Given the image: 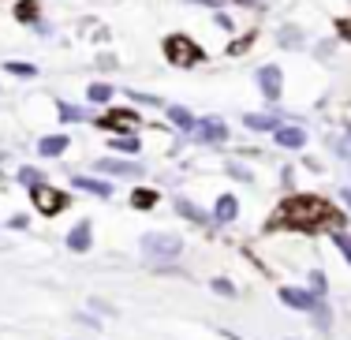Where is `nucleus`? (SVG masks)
<instances>
[{
	"label": "nucleus",
	"instance_id": "1",
	"mask_svg": "<svg viewBox=\"0 0 351 340\" xmlns=\"http://www.w3.org/2000/svg\"><path fill=\"white\" fill-rule=\"evenodd\" d=\"M183 243L169 232H149V236H142V254H146L149 262H172L180 258Z\"/></svg>",
	"mask_w": 351,
	"mask_h": 340
},
{
	"label": "nucleus",
	"instance_id": "2",
	"mask_svg": "<svg viewBox=\"0 0 351 340\" xmlns=\"http://www.w3.org/2000/svg\"><path fill=\"white\" fill-rule=\"evenodd\" d=\"M165 53H169V60H176V64H195L198 56H202L187 38H169L165 41Z\"/></svg>",
	"mask_w": 351,
	"mask_h": 340
},
{
	"label": "nucleus",
	"instance_id": "3",
	"mask_svg": "<svg viewBox=\"0 0 351 340\" xmlns=\"http://www.w3.org/2000/svg\"><path fill=\"white\" fill-rule=\"evenodd\" d=\"M258 86H262L265 101H277V97H280V86H284V79H280V68H273V64H265V68L258 71Z\"/></svg>",
	"mask_w": 351,
	"mask_h": 340
},
{
	"label": "nucleus",
	"instance_id": "4",
	"mask_svg": "<svg viewBox=\"0 0 351 340\" xmlns=\"http://www.w3.org/2000/svg\"><path fill=\"white\" fill-rule=\"evenodd\" d=\"M34 206H38L41 213H56V210H64V206H68V198H64V195H56L53 187L38 184V187H34Z\"/></svg>",
	"mask_w": 351,
	"mask_h": 340
},
{
	"label": "nucleus",
	"instance_id": "5",
	"mask_svg": "<svg viewBox=\"0 0 351 340\" xmlns=\"http://www.w3.org/2000/svg\"><path fill=\"white\" fill-rule=\"evenodd\" d=\"M195 138L198 143H224V138H228V127H224L221 120H202V123H195Z\"/></svg>",
	"mask_w": 351,
	"mask_h": 340
},
{
	"label": "nucleus",
	"instance_id": "6",
	"mask_svg": "<svg viewBox=\"0 0 351 340\" xmlns=\"http://www.w3.org/2000/svg\"><path fill=\"white\" fill-rule=\"evenodd\" d=\"M280 300L295 311H314L317 306V295L314 292H303V288H280Z\"/></svg>",
	"mask_w": 351,
	"mask_h": 340
},
{
	"label": "nucleus",
	"instance_id": "7",
	"mask_svg": "<svg viewBox=\"0 0 351 340\" xmlns=\"http://www.w3.org/2000/svg\"><path fill=\"white\" fill-rule=\"evenodd\" d=\"M90 243H94V232H90L86 221H79V225L68 232V247L71 251H90Z\"/></svg>",
	"mask_w": 351,
	"mask_h": 340
},
{
	"label": "nucleus",
	"instance_id": "8",
	"mask_svg": "<svg viewBox=\"0 0 351 340\" xmlns=\"http://www.w3.org/2000/svg\"><path fill=\"white\" fill-rule=\"evenodd\" d=\"M236 213H239V206H236V198H232V195H221V198H217V206H213V221H217V225H228V221H236Z\"/></svg>",
	"mask_w": 351,
	"mask_h": 340
},
{
	"label": "nucleus",
	"instance_id": "9",
	"mask_svg": "<svg viewBox=\"0 0 351 340\" xmlns=\"http://www.w3.org/2000/svg\"><path fill=\"white\" fill-rule=\"evenodd\" d=\"M273 138H277L280 146H288V150H299V146L306 143V131H299V127H277V131H273Z\"/></svg>",
	"mask_w": 351,
	"mask_h": 340
},
{
	"label": "nucleus",
	"instance_id": "10",
	"mask_svg": "<svg viewBox=\"0 0 351 340\" xmlns=\"http://www.w3.org/2000/svg\"><path fill=\"white\" fill-rule=\"evenodd\" d=\"M68 150V135H49V138H41L38 143V154L41 157H56V154H64Z\"/></svg>",
	"mask_w": 351,
	"mask_h": 340
},
{
	"label": "nucleus",
	"instance_id": "11",
	"mask_svg": "<svg viewBox=\"0 0 351 340\" xmlns=\"http://www.w3.org/2000/svg\"><path fill=\"white\" fill-rule=\"evenodd\" d=\"M75 187H79V191H90V195H97V198H108V195H112V187H108L105 180H90V176H75Z\"/></svg>",
	"mask_w": 351,
	"mask_h": 340
},
{
	"label": "nucleus",
	"instance_id": "12",
	"mask_svg": "<svg viewBox=\"0 0 351 340\" xmlns=\"http://www.w3.org/2000/svg\"><path fill=\"white\" fill-rule=\"evenodd\" d=\"M101 172H112V176H138L142 165H128V161H97Z\"/></svg>",
	"mask_w": 351,
	"mask_h": 340
},
{
	"label": "nucleus",
	"instance_id": "13",
	"mask_svg": "<svg viewBox=\"0 0 351 340\" xmlns=\"http://www.w3.org/2000/svg\"><path fill=\"white\" fill-rule=\"evenodd\" d=\"M176 213H183V217L195 221V225H206V213L198 210L195 202H187V198H176Z\"/></svg>",
	"mask_w": 351,
	"mask_h": 340
},
{
	"label": "nucleus",
	"instance_id": "14",
	"mask_svg": "<svg viewBox=\"0 0 351 340\" xmlns=\"http://www.w3.org/2000/svg\"><path fill=\"white\" fill-rule=\"evenodd\" d=\"M280 45L284 49H299V45H303V30H299V27H280Z\"/></svg>",
	"mask_w": 351,
	"mask_h": 340
},
{
	"label": "nucleus",
	"instance_id": "15",
	"mask_svg": "<svg viewBox=\"0 0 351 340\" xmlns=\"http://www.w3.org/2000/svg\"><path fill=\"white\" fill-rule=\"evenodd\" d=\"M247 127H254V131H277L280 127V120L277 116H247Z\"/></svg>",
	"mask_w": 351,
	"mask_h": 340
},
{
	"label": "nucleus",
	"instance_id": "16",
	"mask_svg": "<svg viewBox=\"0 0 351 340\" xmlns=\"http://www.w3.org/2000/svg\"><path fill=\"white\" fill-rule=\"evenodd\" d=\"M169 120H172L180 131H195V116H191L187 109H169Z\"/></svg>",
	"mask_w": 351,
	"mask_h": 340
},
{
	"label": "nucleus",
	"instance_id": "17",
	"mask_svg": "<svg viewBox=\"0 0 351 340\" xmlns=\"http://www.w3.org/2000/svg\"><path fill=\"white\" fill-rule=\"evenodd\" d=\"M4 71H12V75H19V79H30V75H38V68H34V64H19V60L4 64Z\"/></svg>",
	"mask_w": 351,
	"mask_h": 340
},
{
	"label": "nucleus",
	"instance_id": "18",
	"mask_svg": "<svg viewBox=\"0 0 351 340\" xmlns=\"http://www.w3.org/2000/svg\"><path fill=\"white\" fill-rule=\"evenodd\" d=\"M112 150H120V154H138V138H135V135L112 138Z\"/></svg>",
	"mask_w": 351,
	"mask_h": 340
},
{
	"label": "nucleus",
	"instance_id": "19",
	"mask_svg": "<svg viewBox=\"0 0 351 340\" xmlns=\"http://www.w3.org/2000/svg\"><path fill=\"white\" fill-rule=\"evenodd\" d=\"M86 97H90V101H97V105H101V101H108V97H112V86H105V82H94Z\"/></svg>",
	"mask_w": 351,
	"mask_h": 340
},
{
	"label": "nucleus",
	"instance_id": "20",
	"mask_svg": "<svg viewBox=\"0 0 351 340\" xmlns=\"http://www.w3.org/2000/svg\"><path fill=\"white\" fill-rule=\"evenodd\" d=\"M314 321H317L322 329H329V326H332V314H329V306H325L322 300H317V306H314Z\"/></svg>",
	"mask_w": 351,
	"mask_h": 340
},
{
	"label": "nucleus",
	"instance_id": "21",
	"mask_svg": "<svg viewBox=\"0 0 351 340\" xmlns=\"http://www.w3.org/2000/svg\"><path fill=\"white\" fill-rule=\"evenodd\" d=\"M332 243L340 247V254H344V262H351V236H344V232H332Z\"/></svg>",
	"mask_w": 351,
	"mask_h": 340
},
{
	"label": "nucleus",
	"instance_id": "22",
	"mask_svg": "<svg viewBox=\"0 0 351 340\" xmlns=\"http://www.w3.org/2000/svg\"><path fill=\"white\" fill-rule=\"evenodd\" d=\"M60 116H64V120H82V116H86V112H82V109H75V105H68V101H60Z\"/></svg>",
	"mask_w": 351,
	"mask_h": 340
},
{
	"label": "nucleus",
	"instance_id": "23",
	"mask_svg": "<svg viewBox=\"0 0 351 340\" xmlns=\"http://www.w3.org/2000/svg\"><path fill=\"white\" fill-rule=\"evenodd\" d=\"M19 180H23V184H30V187H38L41 184V172L38 169H19Z\"/></svg>",
	"mask_w": 351,
	"mask_h": 340
},
{
	"label": "nucleus",
	"instance_id": "24",
	"mask_svg": "<svg viewBox=\"0 0 351 340\" xmlns=\"http://www.w3.org/2000/svg\"><path fill=\"white\" fill-rule=\"evenodd\" d=\"M311 292L317 295V300L325 295V273H311Z\"/></svg>",
	"mask_w": 351,
	"mask_h": 340
},
{
	"label": "nucleus",
	"instance_id": "25",
	"mask_svg": "<svg viewBox=\"0 0 351 340\" xmlns=\"http://www.w3.org/2000/svg\"><path fill=\"white\" fill-rule=\"evenodd\" d=\"M154 202H157L154 191H138V195H135V206H154Z\"/></svg>",
	"mask_w": 351,
	"mask_h": 340
},
{
	"label": "nucleus",
	"instance_id": "26",
	"mask_svg": "<svg viewBox=\"0 0 351 340\" xmlns=\"http://www.w3.org/2000/svg\"><path fill=\"white\" fill-rule=\"evenodd\" d=\"M213 292H221V295H236V288H232L228 280H221V277H217V280H213Z\"/></svg>",
	"mask_w": 351,
	"mask_h": 340
},
{
	"label": "nucleus",
	"instance_id": "27",
	"mask_svg": "<svg viewBox=\"0 0 351 340\" xmlns=\"http://www.w3.org/2000/svg\"><path fill=\"white\" fill-rule=\"evenodd\" d=\"M19 19H30V23H34V4H19Z\"/></svg>",
	"mask_w": 351,
	"mask_h": 340
},
{
	"label": "nucleus",
	"instance_id": "28",
	"mask_svg": "<svg viewBox=\"0 0 351 340\" xmlns=\"http://www.w3.org/2000/svg\"><path fill=\"white\" fill-rule=\"evenodd\" d=\"M228 172H232V176H239V180H250V172L243 169V165H232V169H228Z\"/></svg>",
	"mask_w": 351,
	"mask_h": 340
},
{
	"label": "nucleus",
	"instance_id": "29",
	"mask_svg": "<svg viewBox=\"0 0 351 340\" xmlns=\"http://www.w3.org/2000/svg\"><path fill=\"white\" fill-rule=\"evenodd\" d=\"M191 4H206V8H221V0H191Z\"/></svg>",
	"mask_w": 351,
	"mask_h": 340
},
{
	"label": "nucleus",
	"instance_id": "30",
	"mask_svg": "<svg viewBox=\"0 0 351 340\" xmlns=\"http://www.w3.org/2000/svg\"><path fill=\"white\" fill-rule=\"evenodd\" d=\"M236 4H247V8H258V0H236Z\"/></svg>",
	"mask_w": 351,
	"mask_h": 340
},
{
	"label": "nucleus",
	"instance_id": "31",
	"mask_svg": "<svg viewBox=\"0 0 351 340\" xmlns=\"http://www.w3.org/2000/svg\"><path fill=\"white\" fill-rule=\"evenodd\" d=\"M344 198H348V202H351V191H344Z\"/></svg>",
	"mask_w": 351,
	"mask_h": 340
},
{
	"label": "nucleus",
	"instance_id": "32",
	"mask_svg": "<svg viewBox=\"0 0 351 340\" xmlns=\"http://www.w3.org/2000/svg\"><path fill=\"white\" fill-rule=\"evenodd\" d=\"M348 146H351V131H348Z\"/></svg>",
	"mask_w": 351,
	"mask_h": 340
}]
</instances>
